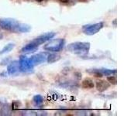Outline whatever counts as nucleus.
I'll use <instances>...</instances> for the list:
<instances>
[{"mask_svg": "<svg viewBox=\"0 0 124 116\" xmlns=\"http://www.w3.org/2000/svg\"><path fill=\"white\" fill-rule=\"evenodd\" d=\"M0 27L5 30L16 33H28L31 29V26L30 25L19 22L16 19L10 18L0 19Z\"/></svg>", "mask_w": 124, "mask_h": 116, "instance_id": "nucleus-1", "label": "nucleus"}, {"mask_svg": "<svg viewBox=\"0 0 124 116\" xmlns=\"http://www.w3.org/2000/svg\"><path fill=\"white\" fill-rule=\"evenodd\" d=\"M90 44L88 42H75L67 46V50L77 55H85L89 52Z\"/></svg>", "mask_w": 124, "mask_h": 116, "instance_id": "nucleus-2", "label": "nucleus"}, {"mask_svg": "<svg viewBox=\"0 0 124 116\" xmlns=\"http://www.w3.org/2000/svg\"><path fill=\"white\" fill-rule=\"evenodd\" d=\"M64 44H65V40L64 39L52 40L44 46V49L46 50V51H50V52H59L63 50Z\"/></svg>", "mask_w": 124, "mask_h": 116, "instance_id": "nucleus-3", "label": "nucleus"}, {"mask_svg": "<svg viewBox=\"0 0 124 116\" xmlns=\"http://www.w3.org/2000/svg\"><path fill=\"white\" fill-rule=\"evenodd\" d=\"M104 27V22H99L94 24H87L82 26V32L88 36H92L98 33Z\"/></svg>", "mask_w": 124, "mask_h": 116, "instance_id": "nucleus-4", "label": "nucleus"}, {"mask_svg": "<svg viewBox=\"0 0 124 116\" xmlns=\"http://www.w3.org/2000/svg\"><path fill=\"white\" fill-rule=\"evenodd\" d=\"M19 63L20 71L24 73H30L33 71V67L30 64L29 58L26 57V56H20Z\"/></svg>", "mask_w": 124, "mask_h": 116, "instance_id": "nucleus-5", "label": "nucleus"}, {"mask_svg": "<svg viewBox=\"0 0 124 116\" xmlns=\"http://www.w3.org/2000/svg\"><path fill=\"white\" fill-rule=\"evenodd\" d=\"M46 57H47V53H40L29 58V60L30 64L34 67L35 66L45 63L46 61Z\"/></svg>", "mask_w": 124, "mask_h": 116, "instance_id": "nucleus-6", "label": "nucleus"}, {"mask_svg": "<svg viewBox=\"0 0 124 116\" xmlns=\"http://www.w3.org/2000/svg\"><path fill=\"white\" fill-rule=\"evenodd\" d=\"M55 36H56V33H54V32L46 33L44 34H42V35H40V36H37V38H35L33 40H32V42L39 46L40 45L44 44V43L50 40Z\"/></svg>", "mask_w": 124, "mask_h": 116, "instance_id": "nucleus-7", "label": "nucleus"}, {"mask_svg": "<svg viewBox=\"0 0 124 116\" xmlns=\"http://www.w3.org/2000/svg\"><path fill=\"white\" fill-rule=\"evenodd\" d=\"M20 71V68H19V63L18 60H13L8 65L7 67V73L9 75L14 76Z\"/></svg>", "mask_w": 124, "mask_h": 116, "instance_id": "nucleus-8", "label": "nucleus"}, {"mask_svg": "<svg viewBox=\"0 0 124 116\" xmlns=\"http://www.w3.org/2000/svg\"><path fill=\"white\" fill-rule=\"evenodd\" d=\"M97 91L99 92H104L110 87V84L106 80H99L96 81L95 84Z\"/></svg>", "mask_w": 124, "mask_h": 116, "instance_id": "nucleus-9", "label": "nucleus"}, {"mask_svg": "<svg viewBox=\"0 0 124 116\" xmlns=\"http://www.w3.org/2000/svg\"><path fill=\"white\" fill-rule=\"evenodd\" d=\"M12 113V108L8 103L0 102V115L3 116L10 115Z\"/></svg>", "mask_w": 124, "mask_h": 116, "instance_id": "nucleus-10", "label": "nucleus"}, {"mask_svg": "<svg viewBox=\"0 0 124 116\" xmlns=\"http://www.w3.org/2000/svg\"><path fill=\"white\" fill-rule=\"evenodd\" d=\"M38 47L39 46L37 45H36L35 44L31 41L29 44H27L26 46H24L22 48L21 51L23 53H33V52H35L36 50H38Z\"/></svg>", "mask_w": 124, "mask_h": 116, "instance_id": "nucleus-11", "label": "nucleus"}, {"mask_svg": "<svg viewBox=\"0 0 124 116\" xmlns=\"http://www.w3.org/2000/svg\"><path fill=\"white\" fill-rule=\"evenodd\" d=\"M61 54L57 53V52H53L52 53L47 54V57H46V61L49 64H53L61 60Z\"/></svg>", "mask_w": 124, "mask_h": 116, "instance_id": "nucleus-12", "label": "nucleus"}, {"mask_svg": "<svg viewBox=\"0 0 124 116\" xmlns=\"http://www.w3.org/2000/svg\"><path fill=\"white\" fill-rule=\"evenodd\" d=\"M23 115H46V112L41 110H25L22 111Z\"/></svg>", "mask_w": 124, "mask_h": 116, "instance_id": "nucleus-13", "label": "nucleus"}, {"mask_svg": "<svg viewBox=\"0 0 124 116\" xmlns=\"http://www.w3.org/2000/svg\"><path fill=\"white\" fill-rule=\"evenodd\" d=\"M95 87L93 80L90 78H85L81 82V87L84 89H92Z\"/></svg>", "mask_w": 124, "mask_h": 116, "instance_id": "nucleus-14", "label": "nucleus"}, {"mask_svg": "<svg viewBox=\"0 0 124 116\" xmlns=\"http://www.w3.org/2000/svg\"><path fill=\"white\" fill-rule=\"evenodd\" d=\"M14 47H15V44H13V43L6 44L1 50H0V55H2V54H5V53L10 52L12 50H13Z\"/></svg>", "mask_w": 124, "mask_h": 116, "instance_id": "nucleus-15", "label": "nucleus"}, {"mask_svg": "<svg viewBox=\"0 0 124 116\" xmlns=\"http://www.w3.org/2000/svg\"><path fill=\"white\" fill-rule=\"evenodd\" d=\"M99 70V71L102 73L103 76H109V75H112V74H116V73H117V71H116V69L111 70V69L101 68Z\"/></svg>", "mask_w": 124, "mask_h": 116, "instance_id": "nucleus-16", "label": "nucleus"}, {"mask_svg": "<svg viewBox=\"0 0 124 116\" xmlns=\"http://www.w3.org/2000/svg\"><path fill=\"white\" fill-rule=\"evenodd\" d=\"M33 102L36 106H40L44 103V98L40 94H37L33 98Z\"/></svg>", "mask_w": 124, "mask_h": 116, "instance_id": "nucleus-17", "label": "nucleus"}, {"mask_svg": "<svg viewBox=\"0 0 124 116\" xmlns=\"http://www.w3.org/2000/svg\"><path fill=\"white\" fill-rule=\"evenodd\" d=\"M107 81L110 84L112 85H116L117 84V77L116 76V74H112V75H109L107 77Z\"/></svg>", "mask_w": 124, "mask_h": 116, "instance_id": "nucleus-18", "label": "nucleus"}, {"mask_svg": "<svg viewBox=\"0 0 124 116\" xmlns=\"http://www.w3.org/2000/svg\"><path fill=\"white\" fill-rule=\"evenodd\" d=\"M88 71L89 73H92V74H94L95 77H102L103 76L102 73L99 71V69H92V71Z\"/></svg>", "mask_w": 124, "mask_h": 116, "instance_id": "nucleus-19", "label": "nucleus"}, {"mask_svg": "<svg viewBox=\"0 0 124 116\" xmlns=\"http://www.w3.org/2000/svg\"><path fill=\"white\" fill-rule=\"evenodd\" d=\"M61 2H63V3H67L69 2V0H60Z\"/></svg>", "mask_w": 124, "mask_h": 116, "instance_id": "nucleus-20", "label": "nucleus"}, {"mask_svg": "<svg viewBox=\"0 0 124 116\" xmlns=\"http://www.w3.org/2000/svg\"><path fill=\"white\" fill-rule=\"evenodd\" d=\"M36 2H44V0H35Z\"/></svg>", "mask_w": 124, "mask_h": 116, "instance_id": "nucleus-21", "label": "nucleus"}]
</instances>
